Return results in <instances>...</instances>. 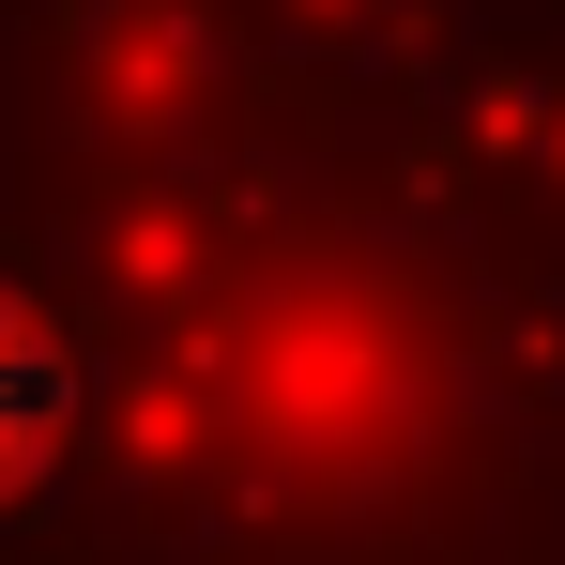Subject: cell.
I'll return each mask as SVG.
<instances>
[{"label": "cell", "mask_w": 565, "mask_h": 565, "mask_svg": "<svg viewBox=\"0 0 565 565\" xmlns=\"http://www.w3.org/2000/svg\"><path fill=\"white\" fill-rule=\"evenodd\" d=\"M62 413H77V352H62V337L0 290V504L62 459Z\"/></svg>", "instance_id": "cell-1"}]
</instances>
